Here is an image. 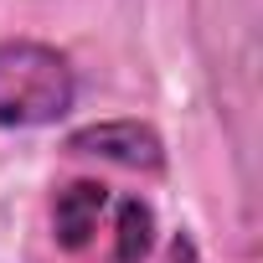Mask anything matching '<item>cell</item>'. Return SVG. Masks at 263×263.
<instances>
[{
	"label": "cell",
	"instance_id": "1",
	"mask_svg": "<svg viewBox=\"0 0 263 263\" xmlns=\"http://www.w3.org/2000/svg\"><path fill=\"white\" fill-rule=\"evenodd\" d=\"M78 103L72 57L36 36L0 42V129H47Z\"/></svg>",
	"mask_w": 263,
	"mask_h": 263
},
{
	"label": "cell",
	"instance_id": "2",
	"mask_svg": "<svg viewBox=\"0 0 263 263\" xmlns=\"http://www.w3.org/2000/svg\"><path fill=\"white\" fill-rule=\"evenodd\" d=\"M67 155H93L140 176H160L165 171V140L160 129L145 119H103V124H83L67 135Z\"/></svg>",
	"mask_w": 263,
	"mask_h": 263
},
{
	"label": "cell",
	"instance_id": "5",
	"mask_svg": "<svg viewBox=\"0 0 263 263\" xmlns=\"http://www.w3.org/2000/svg\"><path fill=\"white\" fill-rule=\"evenodd\" d=\"M160 263H201V248H196V237L181 227V232H171L165 237V253H160Z\"/></svg>",
	"mask_w": 263,
	"mask_h": 263
},
{
	"label": "cell",
	"instance_id": "4",
	"mask_svg": "<svg viewBox=\"0 0 263 263\" xmlns=\"http://www.w3.org/2000/svg\"><path fill=\"white\" fill-rule=\"evenodd\" d=\"M155 253V206L145 196H124L114 206V263H145Z\"/></svg>",
	"mask_w": 263,
	"mask_h": 263
},
{
	"label": "cell",
	"instance_id": "3",
	"mask_svg": "<svg viewBox=\"0 0 263 263\" xmlns=\"http://www.w3.org/2000/svg\"><path fill=\"white\" fill-rule=\"evenodd\" d=\"M103 212H108V186H103V181L78 176V181L57 186V196H52V237H57V248L83 253V248L93 242Z\"/></svg>",
	"mask_w": 263,
	"mask_h": 263
}]
</instances>
